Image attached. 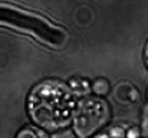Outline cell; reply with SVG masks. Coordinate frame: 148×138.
<instances>
[{"label":"cell","mask_w":148,"mask_h":138,"mask_svg":"<svg viewBox=\"0 0 148 138\" xmlns=\"http://www.w3.org/2000/svg\"><path fill=\"white\" fill-rule=\"evenodd\" d=\"M1 20H3V23H9L12 26L29 30L30 33H33L35 36L42 39L43 42H48L52 45L59 46L65 42V32L63 30L52 26L49 22H46L38 16H33L30 13L16 10L13 7L10 10H7V6H3Z\"/></svg>","instance_id":"obj_2"},{"label":"cell","mask_w":148,"mask_h":138,"mask_svg":"<svg viewBox=\"0 0 148 138\" xmlns=\"http://www.w3.org/2000/svg\"><path fill=\"white\" fill-rule=\"evenodd\" d=\"M108 106L105 102L97 98L84 101L75 117V130L82 138L89 137L99 128H102L108 121Z\"/></svg>","instance_id":"obj_3"},{"label":"cell","mask_w":148,"mask_h":138,"mask_svg":"<svg viewBox=\"0 0 148 138\" xmlns=\"http://www.w3.org/2000/svg\"><path fill=\"white\" fill-rule=\"evenodd\" d=\"M97 138H108V137H106V135H98Z\"/></svg>","instance_id":"obj_8"},{"label":"cell","mask_w":148,"mask_h":138,"mask_svg":"<svg viewBox=\"0 0 148 138\" xmlns=\"http://www.w3.org/2000/svg\"><path fill=\"white\" fill-rule=\"evenodd\" d=\"M111 135H112L114 138H122L124 137V131H122L121 128L116 127V128H114V130L111 131Z\"/></svg>","instance_id":"obj_5"},{"label":"cell","mask_w":148,"mask_h":138,"mask_svg":"<svg viewBox=\"0 0 148 138\" xmlns=\"http://www.w3.org/2000/svg\"><path fill=\"white\" fill-rule=\"evenodd\" d=\"M145 62H147V66H148V43L145 46Z\"/></svg>","instance_id":"obj_7"},{"label":"cell","mask_w":148,"mask_h":138,"mask_svg":"<svg viewBox=\"0 0 148 138\" xmlns=\"http://www.w3.org/2000/svg\"><path fill=\"white\" fill-rule=\"evenodd\" d=\"M128 137H130V138H135V137H137V131H130Z\"/></svg>","instance_id":"obj_6"},{"label":"cell","mask_w":148,"mask_h":138,"mask_svg":"<svg viewBox=\"0 0 148 138\" xmlns=\"http://www.w3.org/2000/svg\"><path fill=\"white\" fill-rule=\"evenodd\" d=\"M17 138H48L42 131L33 130V128H25L23 131L19 133Z\"/></svg>","instance_id":"obj_4"},{"label":"cell","mask_w":148,"mask_h":138,"mask_svg":"<svg viewBox=\"0 0 148 138\" xmlns=\"http://www.w3.org/2000/svg\"><path fill=\"white\" fill-rule=\"evenodd\" d=\"M29 112L32 119L46 130L62 128L75 112V98L65 84L46 81L30 93Z\"/></svg>","instance_id":"obj_1"}]
</instances>
